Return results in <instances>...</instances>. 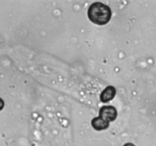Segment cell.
Masks as SVG:
<instances>
[{
	"instance_id": "cell-1",
	"label": "cell",
	"mask_w": 156,
	"mask_h": 146,
	"mask_svg": "<svg viewBox=\"0 0 156 146\" xmlns=\"http://www.w3.org/2000/svg\"><path fill=\"white\" fill-rule=\"evenodd\" d=\"M111 10L109 6L102 2H94L89 6L88 16L90 21L98 25H105L111 18Z\"/></svg>"
},
{
	"instance_id": "cell-2",
	"label": "cell",
	"mask_w": 156,
	"mask_h": 146,
	"mask_svg": "<svg viewBox=\"0 0 156 146\" xmlns=\"http://www.w3.org/2000/svg\"><path fill=\"white\" fill-rule=\"evenodd\" d=\"M99 116L107 121L113 122L117 119V111L114 106H103L99 111Z\"/></svg>"
},
{
	"instance_id": "cell-3",
	"label": "cell",
	"mask_w": 156,
	"mask_h": 146,
	"mask_svg": "<svg viewBox=\"0 0 156 146\" xmlns=\"http://www.w3.org/2000/svg\"><path fill=\"white\" fill-rule=\"evenodd\" d=\"M116 93H117V91L114 86H111V85L108 86L101 94V101L103 103H108V102L111 101L114 98Z\"/></svg>"
},
{
	"instance_id": "cell-4",
	"label": "cell",
	"mask_w": 156,
	"mask_h": 146,
	"mask_svg": "<svg viewBox=\"0 0 156 146\" xmlns=\"http://www.w3.org/2000/svg\"><path fill=\"white\" fill-rule=\"evenodd\" d=\"M109 122L107 121L106 120H105V119H103L101 116L94 117L91 120V126L97 131L105 130V129H108L109 127Z\"/></svg>"
},
{
	"instance_id": "cell-5",
	"label": "cell",
	"mask_w": 156,
	"mask_h": 146,
	"mask_svg": "<svg viewBox=\"0 0 156 146\" xmlns=\"http://www.w3.org/2000/svg\"><path fill=\"white\" fill-rule=\"evenodd\" d=\"M4 106H5L4 100H3L2 98H0V110H2V109L4 108Z\"/></svg>"
},
{
	"instance_id": "cell-6",
	"label": "cell",
	"mask_w": 156,
	"mask_h": 146,
	"mask_svg": "<svg viewBox=\"0 0 156 146\" xmlns=\"http://www.w3.org/2000/svg\"><path fill=\"white\" fill-rule=\"evenodd\" d=\"M123 146H136V145L133 144V143H126V144H125Z\"/></svg>"
}]
</instances>
